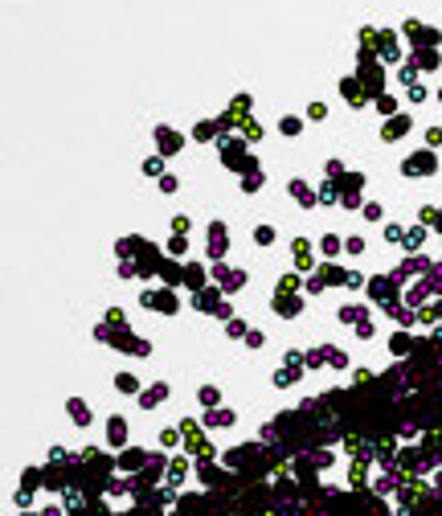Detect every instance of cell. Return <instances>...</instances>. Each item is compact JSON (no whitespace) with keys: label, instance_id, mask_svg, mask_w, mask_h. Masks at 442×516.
Returning <instances> with one entry per match:
<instances>
[{"label":"cell","instance_id":"cell-3","mask_svg":"<svg viewBox=\"0 0 442 516\" xmlns=\"http://www.w3.org/2000/svg\"><path fill=\"white\" fill-rule=\"evenodd\" d=\"M278 127H282V135H299V131H303V123H299V119H291V115H287V119H282V123H278Z\"/></svg>","mask_w":442,"mask_h":516},{"label":"cell","instance_id":"cell-2","mask_svg":"<svg viewBox=\"0 0 442 516\" xmlns=\"http://www.w3.org/2000/svg\"><path fill=\"white\" fill-rule=\"evenodd\" d=\"M340 90H344V99H348L352 107H364V95H360V86H356V82L344 78V82H340Z\"/></svg>","mask_w":442,"mask_h":516},{"label":"cell","instance_id":"cell-4","mask_svg":"<svg viewBox=\"0 0 442 516\" xmlns=\"http://www.w3.org/2000/svg\"><path fill=\"white\" fill-rule=\"evenodd\" d=\"M307 115H311V119H324V115H328V107H324V103H311V107H307Z\"/></svg>","mask_w":442,"mask_h":516},{"label":"cell","instance_id":"cell-6","mask_svg":"<svg viewBox=\"0 0 442 516\" xmlns=\"http://www.w3.org/2000/svg\"><path fill=\"white\" fill-rule=\"evenodd\" d=\"M426 139H430V143H442V127H430V131H426Z\"/></svg>","mask_w":442,"mask_h":516},{"label":"cell","instance_id":"cell-1","mask_svg":"<svg viewBox=\"0 0 442 516\" xmlns=\"http://www.w3.org/2000/svg\"><path fill=\"white\" fill-rule=\"evenodd\" d=\"M430 168H434L430 152H418V156H409V164H405V172H430Z\"/></svg>","mask_w":442,"mask_h":516},{"label":"cell","instance_id":"cell-5","mask_svg":"<svg viewBox=\"0 0 442 516\" xmlns=\"http://www.w3.org/2000/svg\"><path fill=\"white\" fill-rule=\"evenodd\" d=\"M119 385H123V393H135V377H127V373L119 377Z\"/></svg>","mask_w":442,"mask_h":516}]
</instances>
